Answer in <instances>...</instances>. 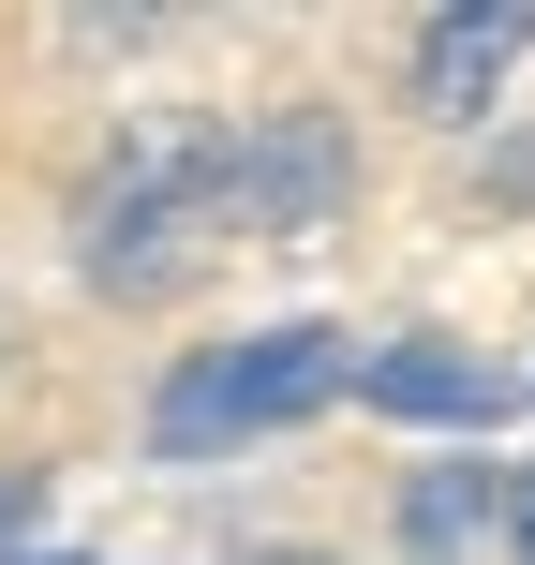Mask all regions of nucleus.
<instances>
[{
	"instance_id": "3",
	"label": "nucleus",
	"mask_w": 535,
	"mask_h": 565,
	"mask_svg": "<svg viewBox=\"0 0 535 565\" xmlns=\"http://www.w3.org/2000/svg\"><path fill=\"white\" fill-rule=\"evenodd\" d=\"M342 194H357V135H342L328 105L238 119V149H224V224H254V238H328Z\"/></svg>"
},
{
	"instance_id": "8",
	"label": "nucleus",
	"mask_w": 535,
	"mask_h": 565,
	"mask_svg": "<svg viewBox=\"0 0 535 565\" xmlns=\"http://www.w3.org/2000/svg\"><path fill=\"white\" fill-rule=\"evenodd\" d=\"M506 536H521V565H535V477H521V491H506Z\"/></svg>"
},
{
	"instance_id": "2",
	"label": "nucleus",
	"mask_w": 535,
	"mask_h": 565,
	"mask_svg": "<svg viewBox=\"0 0 535 565\" xmlns=\"http://www.w3.org/2000/svg\"><path fill=\"white\" fill-rule=\"evenodd\" d=\"M357 387V342L328 312H282V328H238V342H194V358L149 387V461H224L254 431H298Z\"/></svg>"
},
{
	"instance_id": "1",
	"label": "nucleus",
	"mask_w": 535,
	"mask_h": 565,
	"mask_svg": "<svg viewBox=\"0 0 535 565\" xmlns=\"http://www.w3.org/2000/svg\"><path fill=\"white\" fill-rule=\"evenodd\" d=\"M224 119H135V135L89 164V194H75V268L105 282V298H164V282H194L208 254V224H224Z\"/></svg>"
},
{
	"instance_id": "9",
	"label": "nucleus",
	"mask_w": 535,
	"mask_h": 565,
	"mask_svg": "<svg viewBox=\"0 0 535 565\" xmlns=\"http://www.w3.org/2000/svg\"><path fill=\"white\" fill-rule=\"evenodd\" d=\"M30 565H75V551H30Z\"/></svg>"
},
{
	"instance_id": "7",
	"label": "nucleus",
	"mask_w": 535,
	"mask_h": 565,
	"mask_svg": "<svg viewBox=\"0 0 535 565\" xmlns=\"http://www.w3.org/2000/svg\"><path fill=\"white\" fill-rule=\"evenodd\" d=\"M45 521V477H0V565H15V536Z\"/></svg>"
},
{
	"instance_id": "5",
	"label": "nucleus",
	"mask_w": 535,
	"mask_h": 565,
	"mask_svg": "<svg viewBox=\"0 0 535 565\" xmlns=\"http://www.w3.org/2000/svg\"><path fill=\"white\" fill-rule=\"evenodd\" d=\"M521 60H535V0L431 15V30H417V119H491V89H506Z\"/></svg>"
},
{
	"instance_id": "4",
	"label": "nucleus",
	"mask_w": 535,
	"mask_h": 565,
	"mask_svg": "<svg viewBox=\"0 0 535 565\" xmlns=\"http://www.w3.org/2000/svg\"><path fill=\"white\" fill-rule=\"evenodd\" d=\"M357 402L402 417V431H506L521 417V372L477 358V342H447V328H402V342L357 358Z\"/></svg>"
},
{
	"instance_id": "6",
	"label": "nucleus",
	"mask_w": 535,
	"mask_h": 565,
	"mask_svg": "<svg viewBox=\"0 0 535 565\" xmlns=\"http://www.w3.org/2000/svg\"><path fill=\"white\" fill-rule=\"evenodd\" d=\"M491 507H506V491H491L477 461H431V477L402 491V536H417V551H461V536H477Z\"/></svg>"
},
{
	"instance_id": "10",
	"label": "nucleus",
	"mask_w": 535,
	"mask_h": 565,
	"mask_svg": "<svg viewBox=\"0 0 535 565\" xmlns=\"http://www.w3.org/2000/svg\"><path fill=\"white\" fill-rule=\"evenodd\" d=\"M268 565H312V551H268Z\"/></svg>"
}]
</instances>
